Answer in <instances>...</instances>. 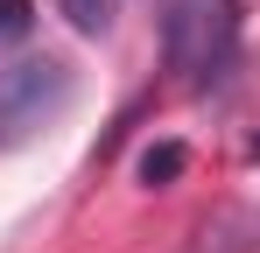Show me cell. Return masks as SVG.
Wrapping results in <instances>:
<instances>
[{
    "instance_id": "obj_4",
    "label": "cell",
    "mask_w": 260,
    "mask_h": 253,
    "mask_svg": "<svg viewBox=\"0 0 260 253\" xmlns=\"http://www.w3.org/2000/svg\"><path fill=\"white\" fill-rule=\"evenodd\" d=\"M183 162H190V155H183V141H155V148L141 155V183H155V190H162V183L183 176Z\"/></svg>"
},
{
    "instance_id": "obj_1",
    "label": "cell",
    "mask_w": 260,
    "mask_h": 253,
    "mask_svg": "<svg viewBox=\"0 0 260 253\" xmlns=\"http://www.w3.org/2000/svg\"><path fill=\"white\" fill-rule=\"evenodd\" d=\"M239 49V0H169L162 14V56L190 84H211Z\"/></svg>"
},
{
    "instance_id": "obj_5",
    "label": "cell",
    "mask_w": 260,
    "mask_h": 253,
    "mask_svg": "<svg viewBox=\"0 0 260 253\" xmlns=\"http://www.w3.org/2000/svg\"><path fill=\"white\" fill-rule=\"evenodd\" d=\"M56 7L71 14L78 36H106V21H113V0H56Z\"/></svg>"
},
{
    "instance_id": "obj_6",
    "label": "cell",
    "mask_w": 260,
    "mask_h": 253,
    "mask_svg": "<svg viewBox=\"0 0 260 253\" xmlns=\"http://www.w3.org/2000/svg\"><path fill=\"white\" fill-rule=\"evenodd\" d=\"M28 28V0H0V42H14Z\"/></svg>"
},
{
    "instance_id": "obj_3",
    "label": "cell",
    "mask_w": 260,
    "mask_h": 253,
    "mask_svg": "<svg viewBox=\"0 0 260 253\" xmlns=\"http://www.w3.org/2000/svg\"><path fill=\"white\" fill-rule=\"evenodd\" d=\"M190 253H260V204H225L197 225Z\"/></svg>"
},
{
    "instance_id": "obj_2",
    "label": "cell",
    "mask_w": 260,
    "mask_h": 253,
    "mask_svg": "<svg viewBox=\"0 0 260 253\" xmlns=\"http://www.w3.org/2000/svg\"><path fill=\"white\" fill-rule=\"evenodd\" d=\"M78 91V71L63 56H21L0 71V148H21L36 141Z\"/></svg>"
}]
</instances>
